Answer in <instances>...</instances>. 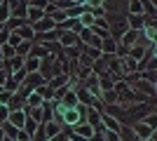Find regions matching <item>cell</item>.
<instances>
[{
  "instance_id": "obj_18",
  "label": "cell",
  "mask_w": 157,
  "mask_h": 141,
  "mask_svg": "<svg viewBox=\"0 0 157 141\" xmlns=\"http://www.w3.org/2000/svg\"><path fill=\"white\" fill-rule=\"evenodd\" d=\"M145 125H148V127H152V129H155V125H157V118H155V113H148V118H145Z\"/></svg>"
},
{
  "instance_id": "obj_8",
  "label": "cell",
  "mask_w": 157,
  "mask_h": 141,
  "mask_svg": "<svg viewBox=\"0 0 157 141\" xmlns=\"http://www.w3.org/2000/svg\"><path fill=\"white\" fill-rule=\"evenodd\" d=\"M138 38H141V31H134V28L127 31L124 38H122V47H131V45H134V40H138Z\"/></svg>"
},
{
  "instance_id": "obj_12",
  "label": "cell",
  "mask_w": 157,
  "mask_h": 141,
  "mask_svg": "<svg viewBox=\"0 0 157 141\" xmlns=\"http://www.w3.org/2000/svg\"><path fill=\"white\" fill-rule=\"evenodd\" d=\"M38 68H40V59H38V57H28V61H26V66H24V71H26V73H35Z\"/></svg>"
},
{
  "instance_id": "obj_9",
  "label": "cell",
  "mask_w": 157,
  "mask_h": 141,
  "mask_svg": "<svg viewBox=\"0 0 157 141\" xmlns=\"http://www.w3.org/2000/svg\"><path fill=\"white\" fill-rule=\"evenodd\" d=\"M42 17H45V10H40V7H28L26 10V19H31L33 24L38 19H42Z\"/></svg>"
},
{
  "instance_id": "obj_13",
  "label": "cell",
  "mask_w": 157,
  "mask_h": 141,
  "mask_svg": "<svg viewBox=\"0 0 157 141\" xmlns=\"http://www.w3.org/2000/svg\"><path fill=\"white\" fill-rule=\"evenodd\" d=\"M28 108H35V106H42V96H40L38 92L35 94H31V96H28V104H26Z\"/></svg>"
},
{
  "instance_id": "obj_6",
  "label": "cell",
  "mask_w": 157,
  "mask_h": 141,
  "mask_svg": "<svg viewBox=\"0 0 157 141\" xmlns=\"http://www.w3.org/2000/svg\"><path fill=\"white\" fill-rule=\"evenodd\" d=\"M14 33L19 35L21 40H28V42H31L33 38H35V31H33V28L28 26V24H24V26H21V28H17V31H14Z\"/></svg>"
},
{
  "instance_id": "obj_4",
  "label": "cell",
  "mask_w": 157,
  "mask_h": 141,
  "mask_svg": "<svg viewBox=\"0 0 157 141\" xmlns=\"http://www.w3.org/2000/svg\"><path fill=\"white\" fill-rule=\"evenodd\" d=\"M24 120H26V111H10V122H12V127L21 129L24 127Z\"/></svg>"
},
{
  "instance_id": "obj_17",
  "label": "cell",
  "mask_w": 157,
  "mask_h": 141,
  "mask_svg": "<svg viewBox=\"0 0 157 141\" xmlns=\"http://www.w3.org/2000/svg\"><path fill=\"white\" fill-rule=\"evenodd\" d=\"M52 5L56 7V10H61V7L68 10V7H73V0H52Z\"/></svg>"
},
{
  "instance_id": "obj_3",
  "label": "cell",
  "mask_w": 157,
  "mask_h": 141,
  "mask_svg": "<svg viewBox=\"0 0 157 141\" xmlns=\"http://www.w3.org/2000/svg\"><path fill=\"white\" fill-rule=\"evenodd\" d=\"M59 40H61V45L73 47L75 42H80V38H78V33H73V31H61V33H59Z\"/></svg>"
},
{
  "instance_id": "obj_7",
  "label": "cell",
  "mask_w": 157,
  "mask_h": 141,
  "mask_svg": "<svg viewBox=\"0 0 157 141\" xmlns=\"http://www.w3.org/2000/svg\"><path fill=\"white\" fill-rule=\"evenodd\" d=\"M103 54H115L117 52V45H115V40L113 38H103V42H101V47H98Z\"/></svg>"
},
{
  "instance_id": "obj_1",
  "label": "cell",
  "mask_w": 157,
  "mask_h": 141,
  "mask_svg": "<svg viewBox=\"0 0 157 141\" xmlns=\"http://www.w3.org/2000/svg\"><path fill=\"white\" fill-rule=\"evenodd\" d=\"M131 89L134 92H143V94H148V96H152L155 94V87H152V82H148V80H143V78H138V80H134L131 82Z\"/></svg>"
},
{
  "instance_id": "obj_16",
  "label": "cell",
  "mask_w": 157,
  "mask_h": 141,
  "mask_svg": "<svg viewBox=\"0 0 157 141\" xmlns=\"http://www.w3.org/2000/svg\"><path fill=\"white\" fill-rule=\"evenodd\" d=\"M78 134H80V136H85V139H89V136L94 134V129L89 127V125H78Z\"/></svg>"
},
{
  "instance_id": "obj_2",
  "label": "cell",
  "mask_w": 157,
  "mask_h": 141,
  "mask_svg": "<svg viewBox=\"0 0 157 141\" xmlns=\"http://www.w3.org/2000/svg\"><path fill=\"white\" fill-rule=\"evenodd\" d=\"M120 71H124V73H131V71H136L138 68V61L136 59H131L129 54H122V57H120Z\"/></svg>"
},
{
  "instance_id": "obj_10",
  "label": "cell",
  "mask_w": 157,
  "mask_h": 141,
  "mask_svg": "<svg viewBox=\"0 0 157 141\" xmlns=\"http://www.w3.org/2000/svg\"><path fill=\"white\" fill-rule=\"evenodd\" d=\"M127 24H129V28H134V31H141V28H143V14H131Z\"/></svg>"
},
{
  "instance_id": "obj_20",
  "label": "cell",
  "mask_w": 157,
  "mask_h": 141,
  "mask_svg": "<svg viewBox=\"0 0 157 141\" xmlns=\"http://www.w3.org/2000/svg\"><path fill=\"white\" fill-rule=\"evenodd\" d=\"M2 141H14V139H10V136H2Z\"/></svg>"
},
{
  "instance_id": "obj_5",
  "label": "cell",
  "mask_w": 157,
  "mask_h": 141,
  "mask_svg": "<svg viewBox=\"0 0 157 141\" xmlns=\"http://www.w3.org/2000/svg\"><path fill=\"white\" fill-rule=\"evenodd\" d=\"M134 134H136L138 139L143 141V139H150V136L155 134V132H152V127H148L145 122H141V125H136V129H134Z\"/></svg>"
},
{
  "instance_id": "obj_14",
  "label": "cell",
  "mask_w": 157,
  "mask_h": 141,
  "mask_svg": "<svg viewBox=\"0 0 157 141\" xmlns=\"http://www.w3.org/2000/svg\"><path fill=\"white\" fill-rule=\"evenodd\" d=\"M129 12L131 14H143V5H141V0H129Z\"/></svg>"
},
{
  "instance_id": "obj_11",
  "label": "cell",
  "mask_w": 157,
  "mask_h": 141,
  "mask_svg": "<svg viewBox=\"0 0 157 141\" xmlns=\"http://www.w3.org/2000/svg\"><path fill=\"white\" fill-rule=\"evenodd\" d=\"M103 122H105V127L110 129V132H117L120 134V122L113 118V115H108V113H103Z\"/></svg>"
},
{
  "instance_id": "obj_19",
  "label": "cell",
  "mask_w": 157,
  "mask_h": 141,
  "mask_svg": "<svg viewBox=\"0 0 157 141\" xmlns=\"http://www.w3.org/2000/svg\"><path fill=\"white\" fill-rule=\"evenodd\" d=\"M19 42H21V38H19V35H17V33H10V47H17Z\"/></svg>"
},
{
  "instance_id": "obj_15",
  "label": "cell",
  "mask_w": 157,
  "mask_h": 141,
  "mask_svg": "<svg viewBox=\"0 0 157 141\" xmlns=\"http://www.w3.org/2000/svg\"><path fill=\"white\" fill-rule=\"evenodd\" d=\"M0 54L5 57V61H7V59H12V57H17L14 47H10V45H0Z\"/></svg>"
}]
</instances>
